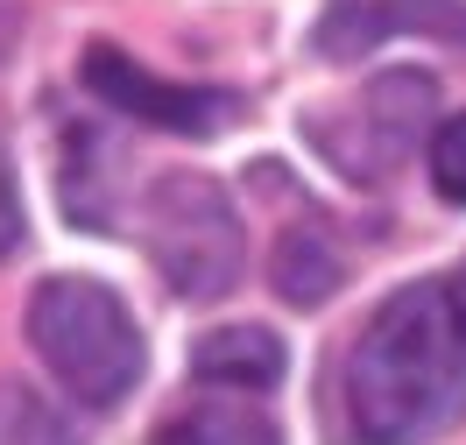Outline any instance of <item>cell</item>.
<instances>
[{"label":"cell","instance_id":"obj_6","mask_svg":"<svg viewBox=\"0 0 466 445\" xmlns=\"http://www.w3.org/2000/svg\"><path fill=\"white\" fill-rule=\"evenodd\" d=\"M389 35H431V43L466 50V0H325L311 50L325 64H353L375 57Z\"/></svg>","mask_w":466,"mask_h":445},{"label":"cell","instance_id":"obj_2","mask_svg":"<svg viewBox=\"0 0 466 445\" xmlns=\"http://www.w3.org/2000/svg\"><path fill=\"white\" fill-rule=\"evenodd\" d=\"M29 347L86 410H114L148 368L142 326L99 276H50L29 297Z\"/></svg>","mask_w":466,"mask_h":445},{"label":"cell","instance_id":"obj_8","mask_svg":"<svg viewBox=\"0 0 466 445\" xmlns=\"http://www.w3.org/2000/svg\"><path fill=\"white\" fill-rule=\"evenodd\" d=\"M268 283H276L283 304H297V311L325 304V297L347 283V255H339L332 227H325V219H297V227H283L276 255H268Z\"/></svg>","mask_w":466,"mask_h":445},{"label":"cell","instance_id":"obj_12","mask_svg":"<svg viewBox=\"0 0 466 445\" xmlns=\"http://www.w3.org/2000/svg\"><path fill=\"white\" fill-rule=\"evenodd\" d=\"M22 234H29V227H22V198H15V177H7V163H0V262L22 248Z\"/></svg>","mask_w":466,"mask_h":445},{"label":"cell","instance_id":"obj_10","mask_svg":"<svg viewBox=\"0 0 466 445\" xmlns=\"http://www.w3.org/2000/svg\"><path fill=\"white\" fill-rule=\"evenodd\" d=\"M0 445H78L35 389H0Z\"/></svg>","mask_w":466,"mask_h":445},{"label":"cell","instance_id":"obj_9","mask_svg":"<svg viewBox=\"0 0 466 445\" xmlns=\"http://www.w3.org/2000/svg\"><path fill=\"white\" fill-rule=\"evenodd\" d=\"M156 445H283V431L268 424L255 403H227V396H205L191 410H177Z\"/></svg>","mask_w":466,"mask_h":445},{"label":"cell","instance_id":"obj_7","mask_svg":"<svg viewBox=\"0 0 466 445\" xmlns=\"http://www.w3.org/2000/svg\"><path fill=\"white\" fill-rule=\"evenodd\" d=\"M283 339L262 326H227V332H205L198 347H191V375L205 389H240V396H262V389L283 382Z\"/></svg>","mask_w":466,"mask_h":445},{"label":"cell","instance_id":"obj_4","mask_svg":"<svg viewBox=\"0 0 466 445\" xmlns=\"http://www.w3.org/2000/svg\"><path fill=\"white\" fill-rule=\"evenodd\" d=\"M431 99H438V86L424 71H389V78H375V86L353 99L347 114L311 120V135H319V148L347 177H389L410 148L424 142Z\"/></svg>","mask_w":466,"mask_h":445},{"label":"cell","instance_id":"obj_5","mask_svg":"<svg viewBox=\"0 0 466 445\" xmlns=\"http://www.w3.org/2000/svg\"><path fill=\"white\" fill-rule=\"evenodd\" d=\"M78 78H86L92 99H106L114 114L142 120V127H163V135H219V127L240 114L233 92H219V86H170V78L142 71L120 43H86Z\"/></svg>","mask_w":466,"mask_h":445},{"label":"cell","instance_id":"obj_11","mask_svg":"<svg viewBox=\"0 0 466 445\" xmlns=\"http://www.w3.org/2000/svg\"><path fill=\"white\" fill-rule=\"evenodd\" d=\"M431 184H438L445 206H466V114L438 120V135H431Z\"/></svg>","mask_w":466,"mask_h":445},{"label":"cell","instance_id":"obj_1","mask_svg":"<svg viewBox=\"0 0 466 445\" xmlns=\"http://www.w3.org/2000/svg\"><path fill=\"white\" fill-rule=\"evenodd\" d=\"M339 417L360 445H424L466 417V268L375 304L339 360Z\"/></svg>","mask_w":466,"mask_h":445},{"label":"cell","instance_id":"obj_3","mask_svg":"<svg viewBox=\"0 0 466 445\" xmlns=\"http://www.w3.org/2000/svg\"><path fill=\"white\" fill-rule=\"evenodd\" d=\"M142 240H148V262L163 268V283L191 304L227 297L248 268V234H240L227 184L198 177V170H170V177L148 184Z\"/></svg>","mask_w":466,"mask_h":445}]
</instances>
